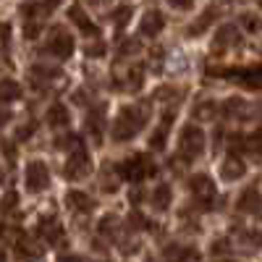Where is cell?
I'll list each match as a JSON object with an SVG mask.
<instances>
[{
  "instance_id": "13",
  "label": "cell",
  "mask_w": 262,
  "mask_h": 262,
  "mask_svg": "<svg viewBox=\"0 0 262 262\" xmlns=\"http://www.w3.org/2000/svg\"><path fill=\"white\" fill-rule=\"evenodd\" d=\"M170 202H173V186H170L168 181H160L155 189L149 191V205H152V210L165 212V210H170Z\"/></svg>"
},
{
  "instance_id": "34",
  "label": "cell",
  "mask_w": 262,
  "mask_h": 262,
  "mask_svg": "<svg viewBox=\"0 0 262 262\" xmlns=\"http://www.w3.org/2000/svg\"><path fill=\"white\" fill-rule=\"evenodd\" d=\"M165 3L176 11H191L194 8V0H165Z\"/></svg>"
},
{
  "instance_id": "21",
  "label": "cell",
  "mask_w": 262,
  "mask_h": 262,
  "mask_svg": "<svg viewBox=\"0 0 262 262\" xmlns=\"http://www.w3.org/2000/svg\"><path fill=\"white\" fill-rule=\"evenodd\" d=\"M247 173V165H244V160H238V158H226L223 163H221V176L226 179V181H238Z\"/></svg>"
},
{
  "instance_id": "4",
  "label": "cell",
  "mask_w": 262,
  "mask_h": 262,
  "mask_svg": "<svg viewBox=\"0 0 262 262\" xmlns=\"http://www.w3.org/2000/svg\"><path fill=\"white\" fill-rule=\"evenodd\" d=\"M76 50V42H74V34L69 29H63V27H55L50 29L48 34V42H45V53L58 58V60H69Z\"/></svg>"
},
{
  "instance_id": "17",
  "label": "cell",
  "mask_w": 262,
  "mask_h": 262,
  "mask_svg": "<svg viewBox=\"0 0 262 262\" xmlns=\"http://www.w3.org/2000/svg\"><path fill=\"white\" fill-rule=\"evenodd\" d=\"M236 210H238V212H247V215H252V212H259V210H262V194H259L254 186L244 189L242 194H238Z\"/></svg>"
},
{
  "instance_id": "11",
  "label": "cell",
  "mask_w": 262,
  "mask_h": 262,
  "mask_svg": "<svg viewBox=\"0 0 262 262\" xmlns=\"http://www.w3.org/2000/svg\"><path fill=\"white\" fill-rule=\"evenodd\" d=\"M69 21H71V24L79 29V34H84V37H100L97 24L90 18V13H86V11H84L79 3L69 8Z\"/></svg>"
},
{
  "instance_id": "19",
  "label": "cell",
  "mask_w": 262,
  "mask_h": 262,
  "mask_svg": "<svg viewBox=\"0 0 262 262\" xmlns=\"http://www.w3.org/2000/svg\"><path fill=\"white\" fill-rule=\"evenodd\" d=\"M21 97H24V86L16 79H0V105L18 102Z\"/></svg>"
},
{
  "instance_id": "39",
  "label": "cell",
  "mask_w": 262,
  "mask_h": 262,
  "mask_svg": "<svg viewBox=\"0 0 262 262\" xmlns=\"http://www.w3.org/2000/svg\"><path fill=\"white\" fill-rule=\"evenodd\" d=\"M3 257H6V254H3V252H0V259H3Z\"/></svg>"
},
{
  "instance_id": "9",
  "label": "cell",
  "mask_w": 262,
  "mask_h": 262,
  "mask_svg": "<svg viewBox=\"0 0 262 262\" xmlns=\"http://www.w3.org/2000/svg\"><path fill=\"white\" fill-rule=\"evenodd\" d=\"M189 191H191V196H194L196 207H205V210L212 207L215 196H217V189H215L212 179L205 176V173H196V176L189 179Z\"/></svg>"
},
{
  "instance_id": "10",
  "label": "cell",
  "mask_w": 262,
  "mask_h": 262,
  "mask_svg": "<svg viewBox=\"0 0 262 262\" xmlns=\"http://www.w3.org/2000/svg\"><path fill=\"white\" fill-rule=\"evenodd\" d=\"M66 205H69V210H71L74 215H79V217L92 215V212L97 210V202H95L86 191H79V189H71L69 194H66Z\"/></svg>"
},
{
  "instance_id": "1",
  "label": "cell",
  "mask_w": 262,
  "mask_h": 262,
  "mask_svg": "<svg viewBox=\"0 0 262 262\" xmlns=\"http://www.w3.org/2000/svg\"><path fill=\"white\" fill-rule=\"evenodd\" d=\"M149 118H152V105L149 102H128V105H123L121 111H118V116L113 118V128H111V137H113V142H131L139 131L149 123Z\"/></svg>"
},
{
  "instance_id": "2",
  "label": "cell",
  "mask_w": 262,
  "mask_h": 262,
  "mask_svg": "<svg viewBox=\"0 0 262 262\" xmlns=\"http://www.w3.org/2000/svg\"><path fill=\"white\" fill-rule=\"evenodd\" d=\"M205 149H207V137H205V131L196 126V123H186L181 128V134H179V158L181 163H194V160H200L205 155Z\"/></svg>"
},
{
  "instance_id": "7",
  "label": "cell",
  "mask_w": 262,
  "mask_h": 262,
  "mask_svg": "<svg viewBox=\"0 0 262 262\" xmlns=\"http://www.w3.org/2000/svg\"><path fill=\"white\" fill-rule=\"evenodd\" d=\"M113 86L121 92H139L144 86V66L142 63H123L121 71L113 76Z\"/></svg>"
},
{
  "instance_id": "8",
  "label": "cell",
  "mask_w": 262,
  "mask_h": 262,
  "mask_svg": "<svg viewBox=\"0 0 262 262\" xmlns=\"http://www.w3.org/2000/svg\"><path fill=\"white\" fill-rule=\"evenodd\" d=\"M90 173H92V158H90V152L84 149V144L71 149L69 160L63 165V176L69 181H81V179L90 176Z\"/></svg>"
},
{
  "instance_id": "14",
  "label": "cell",
  "mask_w": 262,
  "mask_h": 262,
  "mask_svg": "<svg viewBox=\"0 0 262 262\" xmlns=\"http://www.w3.org/2000/svg\"><path fill=\"white\" fill-rule=\"evenodd\" d=\"M102 113H105V107H102V105H95L92 111L86 113V118H84L86 134H90L95 142H102V131H105V118H102Z\"/></svg>"
},
{
  "instance_id": "37",
  "label": "cell",
  "mask_w": 262,
  "mask_h": 262,
  "mask_svg": "<svg viewBox=\"0 0 262 262\" xmlns=\"http://www.w3.org/2000/svg\"><path fill=\"white\" fill-rule=\"evenodd\" d=\"M13 121V113H8V111H0V131H3L8 123Z\"/></svg>"
},
{
  "instance_id": "25",
  "label": "cell",
  "mask_w": 262,
  "mask_h": 262,
  "mask_svg": "<svg viewBox=\"0 0 262 262\" xmlns=\"http://www.w3.org/2000/svg\"><path fill=\"white\" fill-rule=\"evenodd\" d=\"M118 231H121V223H118L116 215H105L102 221L97 223V233L100 236H116Z\"/></svg>"
},
{
  "instance_id": "20",
  "label": "cell",
  "mask_w": 262,
  "mask_h": 262,
  "mask_svg": "<svg viewBox=\"0 0 262 262\" xmlns=\"http://www.w3.org/2000/svg\"><path fill=\"white\" fill-rule=\"evenodd\" d=\"M45 121L53 126V128H66L71 121V113H69V107H66L63 102H53L48 107V113H45Z\"/></svg>"
},
{
  "instance_id": "29",
  "label": "cell",
  "mask_w": 262,
  "mask_h": 262,
  "mask_svg": "<svg viewBox=\"0 0 262 262\" xmlns=\"http://www.w3.org/2000/svg\"><path fill=\"white\" fill-rule=\"evenodd\" d=\"M18 207V194L16 191H6L3 200H0V215H8Z\"/></svg>"
},
{
  "instance_id": "16",
  "label": "cell",
  "mask_w": 262,
  "mask_h": 262,
  "mask_svg": "<svg viewBox=\"0 0 262 262\" xmlns=\"http://www.w3.org/2000/svg\"><path fill=\"white\" fill-rule=\"evenodd\" d=\"M170 126H173V111H168V113L163 116L160 126L149 134V149H155V152L165 149V144H168V134H170Z\"/></svg>"
},
{
  "instance_id": "12",
  "label": "cell",
  "mask_w": 262,
  "mask_h": 262,
  "mask_svg": "<svg viewBox=\"0 0 262 262\" xmlns=\"http://www.w3.org/2000/svg\"><path fill=\"white\" fill-rule=\"evenodd\" d=\"M165 16L163 11H147L139 21V37H158L163 29H165Z\"/></svg>"
},
{
  "instance_id": "30",
  "label": "cell",
  "mask_w": 262,
  "mask_h": 262,
  "mask_svg": "<svg viewBox=\"0 0 262 262\" xmlns=\"http://www.w3.org/2000/svg\"><path fill=\"white\" fill-rule=\"evenodd\" d=\"M34 128H37L34 121H29V123H24V126H18V128H16V134H13V139H16V142H27V139L34 134Z\"/></svg>"
},
{
  "instance_id": "22",
  "label": "cell",
  "mask_w": 262,
  "mask_h": 262,
  "mask_svg": "<svg viewBox=\"0 0 262 262\" xmlns=\"http://www.w3.org/2000/svg\"><path fill=\"white\" fill-rule=\"evenodd\" d=\"M215 18H217V8H207L202 16H196L194 24H189L186 34H189V37H200V34H205V32L212 27V21H215Z\"/></svg>"
},
{
  "instance_id": "33",
  "label": "cell",
  "mask_w": 262,
  "mask_h": 262,
  "mask_svg": "<svg viewBox=\"0 0 262 262\" xmlns=\"http://www.w3.org/2000/svg\"><path fill=\"white\" fill-rule=\"evenodd\" d=\"M137 50H139V39H126L123 45L118 48V53H121L123 58H131V55H134Z\"/></svg>"
},
{
  "instance_id": "24",
  "label": "cell",
  "mask_w": 262,
  "mask_h": 262,
  "mask_svg": "<svg viewBox=\"0 0 262 262\" xmlns=\"http://www.w3.org/2000/svg\"><path fill=\"white\" fill-rule=\"evenodd\" d=\"M84 144V139L79 137V134H58L55 137V142H53V147L55 149H60V152H66V149H76V147H81Z\"/></svg>"
},
{
  "instance_id": "31",
  "label": "cell",
  "mask_w": 262,
  "mask_h": 262,
  "mask_svg": "<svg viewBox=\"0 0 262 262\" xmlns=\"http://www.w3.org/2000/svg\"><path fill=\"white\" fill-rule=\"evenodd\" d=\"M84 53L90 55V58H102V55H105V42L97 37V42H92V45H86V48H84Z\"/></svg>"
},
{
  "instance_id": "36",
  "label": "cell",
  "mask_w": 262,
  "mask_h": 262,
  "mask_svg": "<svg viewBox=\"0 0 262 262\" xmlns=\"http://www.w3.org/2000/svg\"><path fill=\"white\" fill-rule=\"evenodd\" d=\"M60 3H63V0H42V8H45V13L50 16V13H53V11H55Z\"/></svg>"
},
{
  "instance_id": "5",
  "label": "cell",
  "mask_w": 262,
  "mask_h": 262,
  "mask_svg": "<svg viewBox=\"0 0 262 262\" xmlns=\"http://www.w3.org/2000/svg\"><path fill=\"white\" fill-rule=\"evenodd\" d=\"M29 76H32V84L37 92H53L60 84H66V74L60 69H55V66H45V63L32 66Z\"/></svg>"
},
{
  "instance_id": "26",
  "label": "cell",
  "mask_w": 262,
  "mask_h": 262,
  "mask_svg": "<svg viewBox=\"0 0 262 262\" xmlns=\"http://www.w3.org/2000/svg\"><path fill=\"white\" fill-rule=\"evenodd\" d=\"M242 149H244V152H254V155H259V152H262V131H254V134L242 137Z\"/></svg>"
},
{
  "instance_id": "6",
  "label": "cell",
  "mask_w": 262,
  "mask_h": 262,
  "mask_svg": "<svg viewBox=\"0 0 262 262\" xmlns=\"http://www.w3.org/2000/svg\"><path fill=\"white\" fill-rule=\"evenodd\" d=\"M24 186L29 194H42L50 186V168L45 160H29L24 168Z\"/></svg>"
},
{
  "instance_id": "18",
  "label": "cell",
  "mask_w": 262,
  "mask_h": 262,
  "mask_svg": "<svg viewBox=\"0 0 262 262\" xmlns=\"http://www.w3.org/2000/svg\"><path fill=\"white\" fill-rule=\"evenodd\" d=\"M233 45H238V32H236V27L226 24V27H221V29H217V34H215V42H212V53L228 50V48H233Z\"/></svg>"
},
{
  "instance_id": "28",
  "label": "cell",
  "mask_w": 262,
  "mask_h": 262,
  "mask_svg": "<svg viewBox=\"0 0 262 262\" xmlns=\"http://www.w3.org/2000/svg\"><path fill=\"white\" fill-rule=\"evenodd\" d=\"M11 39H13V27L8 21H0V53L11 50Z\"/></svg>"
},
{
  "instance_id": "40",
  "label": "cell",
  "mask_w": 262,
  "mask_h": 262,
  "mask_svg": "<svg viewBox=\"0 0 262 262\" xmlns=\"http://www.w3.org/2000/svg\"><path fill=\"white\" fill-rule=\"evenodd\" d=\"M259 6H262V0H259Z\"/></svg>"
},
{
  "instance_id": "23",
  "label": "cell",
  "mask_w": 262,
  "mask_h": 262,
  "mask_svg": "<svg viewBox=\"0 0 262 262\" xmlns=\"http://www.w3.org/2000/svg\"><path fill=\"white\" fill-rule=\"evenodd\" d=\"M215 113H217V105L212 100H200L191 107V118L194 121H210V118H215Z\"/></svg>"
},
{
  "instance_id": "15",
  "label": "cell",
  "mask_w": 262,
  "mask_h": 262,
  "mask_svg": "<svg viewBox=\"0 0 262 262\" xmlns=\"http://www.w3.org/2000/svg\"><path fill=\"white\" fill-rule=\"evenodd\" d=\"M37 233H39L42 242H48V244H58V242H63V238H66L63 226L55 221V217H42L39 226H37Z\"/></svg>"
},
{
  "instance_id": "32",
  "label": "cell",
  "mask_w": 262,
  "mask_h": 262,
  "mask_svg": "<svg viewBox=\"0 0 262 262\" xmlns=\"http://www.w3.org/2000/svg\"><path fill=\"white\" fill-rule=\"evenodd\" d=\"M242 24H244L249 32H257V29H262V18H259V16H252V13H244V16H242Z\"/></svg>"
},
{
  "instance_id": "35",
  "label": "cell",
  "mask_w": 262,
  "mask_h": 262,
  "mask_svg": "<svg viewBox=\"0 0 262 262\" xmlns=\"http://www.w3.org/2000/svg\"><path fill=\"white\" fill-rule=\"evenodd\" d=\"M131 228H147V217L144 215H139V212H131Z\"/></svg>"
},
{
  "instance_id": "3",
  "label": "cell",
  "mask_w": 262,
  "mask_h": 262,
  "mask_svg": "<svg viewBox=\"0 0 262 262\" xmlns=\"http://www.w3.org/2000/svg\"><path fill=\"white\" fill-rule=\"evenodd\" d=\"M116 173H118V179H123L128 184H142L149 176H155L158 165H155V160H152L149 155L137 152V155H128L126 160H121L118 168H116Z\"/></svg>"
},
{
  "instance_id": "27",
  "label": "cell",
  "mask_w": 262,
  "mask_h": 262,
  "mask_svg": "<svg viewBox=\"0 0 262 262\" xmlns=\"http://www.w3.org/2000/svg\"><path fill=\"white\" fill-rule=\"evenodd\" d=\"M131 13H134V8H131V6H121V8H116L113 11V24H116V29H123L126 24H128V21H131Z\"/></svg>"
},
{
  "instance_id": "38",
  "label": "cell",
  "mask_w": 262,
  "mask_h": 262,
  "mask_svg": "<svg viewBox=\"0 0 262 262\" xmlns=\"http://www.w3.org/2000/svg\"><path fill=\"white\" fill-rule=\"evenodd\" d=\"M84 3H90L92 8H105V6H111V0H84Z\"/></svg>"
}]
</instances>
